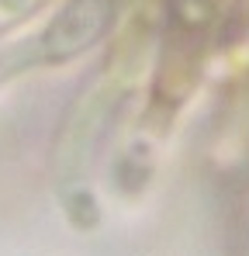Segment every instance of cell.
<instances>
[{
    "label": "cell",
    "instance_id": "1",
    "mask_svg": "<svg viewBox=\"0 0 249 256\" xmlns=\"http://www.w3.org/2000/svg\"><path fill=\"white\" fill-rule=\"evenodd\" d=\"M108 18H111V0H73L38 38V48L48 62H62L83 52L90 42H97Z\"/></svg>",
    "mask_w": 249,
    "mask_h": 256
}]
</instances>
